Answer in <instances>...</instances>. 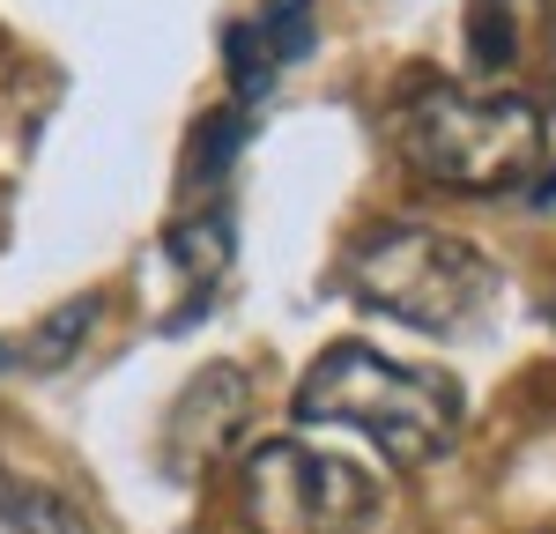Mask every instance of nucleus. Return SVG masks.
Instances as JSON below:
<instances>
[{
	"mask_svg": "<svg viewBox=\"0 0 556 534\" xmlns=\"http://www.w3.org/2000/svg\"><path fill=\"white\" fill-rule=\"evenodd\" d=\"M253 30L275 52V67H298V60H312V44H319V15H312V0H260Z\"/></svg>",
	"mask_w": 556,
	"mask_h": 534,
	"instance_id": "nucleus-10",
	"label": "nucleus"
},
{
	"mask_svg": "<svg viewBox=\"0 0 556 534\" xmlns=\"http://www.w3.org/2000/svg\"><path fill=\"white\" fill-rule=\"evenodd\" d=\"M245 416H253V371H245V364H208V371L178 394L172 423H164L172 468L178 475H201L215 453L245 431Z\"/></svg>",
	"mask_w": 556,
	"mask_h": 534,
	"instance_id": "nucleus-5",
	"label": "nucleus"
},
{
	"mask_svg": "<svg viewBox=\"0 0 556 534\" xmlns=\"http://www.w3.org/2000/svg\"><path fill=\"white\" fill-rule=\"evenodd\" d=\"M223 67H230V89H238V112L253 119L260 104H267V89H275V52L260 44L253 23H230L223 30Z\"/></svg>",
	"mask_w": 556,
	"mask_h": 534,
	"instance_id": "nucleus-9",
	"label": "nucleus"
},
{
	"mask_svg": "<svg viewBox=\"0 0 556 534\" xmlns=\"http://www.w3.org/2000/svg\"><path fill=\"white\" fill-rule=\"evenodd\" d=\"M245 112H208L201 127H193V186H223L230 164H238V149H245Z\"/></svg>",
	"mask_w": 556,
	"mask_h": 534,
	"instance_id": "nucleus-11",
	"label": "nucleus"
},
{
	"mask_svg": "<svg viewBox=\"0 0 556 534\" xmlns=\"http://www.w3.org/2000/svg\"><path fill=\"white\" fill-rule=\"evenodd\" d=\"M534 208H556V171L542 178V186H534Z\"/></svg>",
	"mask_w": 556,
	"mask_h": 534,
	"instance_id": "nucleus-13",
	"label": "nucleus"
},
{
	"mask_svg": "<svg viewBox=\"0 0 556 534\" xmlns=\"http://www.w3.org/2000/svg\"><path fill=\"white\" fill-rule=\"evenodd\" d=\"M513 8L519 0H475V67H513Z\"/></svg>",
	"mask_w": 556,
	"mask_h": 534,
	"instance_id": "nucleus-12",
	"label": "nucleus"
},
{
	"mask_svg": "<svg viewBox=\"0 0 556 534\" xmlns=\"http://www.w3.org/2000/svg\"><path fill=\"white\" fill-rule=\"evenodd\" d=\"M164 253H172L178 267H186V282H193V297L164 319V327H178L186 312H208V297H215V282L230 275V253H238V230H230V216L223 208H208V216H186V223H172L164 230Z\"/></svg>",
	"mask_w": 556,
	"mask_h": 534,
	"instance_id": "nucleus-6",
	"label": "nucleus"
},
{
	"mask_svg": "<svg viewBox=\"0 0 556 534\" xmlns=\"http://www.w3.org/2000/svg\"><path fill=\"white\" fill-rule=\"evenodd\" d=\"M549 319H556V305H549Z\"/></svg>",
	"mask_w": 556,
	"mask_h": 534,
	"instance_id": "nucleus-14",
	"label": "nucleus"
},
{
	"mask_svg": "<svg viewBox=\"0 0 556 534\" xmlns=\"http://www.w3.org/2000/svg\"><path fill=\"white\" fill-rule=\"evenodd\" d=\"M97 312H104V297H75V305H60L52 319L30 327L23 349H8V364H23V371H52V364H67V349H83V327H97Z\"/></svg>",
	"mask_w": 556,
	"mask_h": 534,
	"instance_id": "nucleus-8",
	"label": "nucleus"
},
{
	"mask_svg": "<svg viewBox=\"0 0 556 534\" xmlns=\"http://www.w3.org/2000/svg\"><path fill=\"white\" fill-rule=\"evenodd\" d=\"M290 416L298 423H349V431H364L379 445L393 468H430L460 438V386L445 371L401 364L371 342H334L298 379Z\"/></svg>",
	"mask_w": 556,
	"mask_h": 534,
	"instance_id": "nucleus-2",
	"label": "nucleus"
},
{
	"mask_svg": "<svg viewBox=\"0 0 556 534\" xmlns=\"http://www.w3.org/2000/svg\"><path fill=\"white\" fill-rule=\"evenodd\" d=\"M386 141L401 164L445 193H513L549 156V119L519 89H468L445 75H408L386 104Z\"/></svg>",
	"mask_w": 556,
	"mask_h": 534,
	"instance_id": "nucleus-1",
	"label": "nucleus"
},
{
	"mask_svg": "<svg viewBox=\"0 0 556 534\" xmlns=\"http://www.w3.org/2000/svg\"><path fill=\"white\" fill-rule=\"evenodd\" d=\"M386 490L371 468L312 453L298 438H260L245 453V527L253 534H364L379 527Z\"/></svg>",
	"mask_w": 556,
	"mask_h": 534,
	"instance_id": "nucleus-4",
	"label": "nucleus"
},
{
	"mask_svg": "<svg viewBox=\"0 0 556 534\" xmlns=\"http://www.w3.org/2000/svg\"><path fill=\"white\" fill-rule=\"evenodd\" d=\"M0 527L8 534H89V520H83V505H75L67 490L0 468Z\"/></svg>",
	"mask_w": 556,
	"mask_h": 534,
	"instance_id": "nucleus-7",
	"label": "nucleus"
},
{
	"mask_svg": "<svg viewBox=\"0 0 556 534\" xmlns=\"http://www.w3.org/2000/svg\"><path fill=\"white\" fill-rule=\"evenodd\" d=\"M349 297L356 305L386 312V319H408L424 334H468L497 312L505 275L490 253H475L468 238L453 230H430V223H379L349 245Z\"/></svg>",
	"mask_w": 556,
	"mask_h": 534,
	"instance_id": "nucleus-3",
	"label": "nucleus"
}]
</instances>
